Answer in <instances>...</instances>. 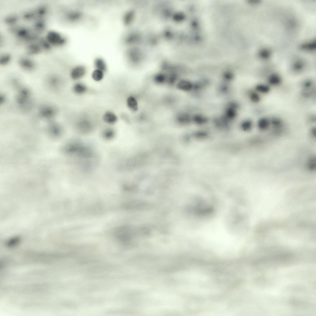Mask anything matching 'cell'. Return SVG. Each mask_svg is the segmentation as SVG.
<instances>
[{
    "label": "cell",
    "instance_id": "1",
    "mask_svg": "<svg viewBox=\"0 0 316 316\" xmlns=\"http://www.w3.org/2000/svg\"><path fill=\"white\" fill-rule=\"evenodd\" d=\"M9 30L17 40L25 44L37 40L41 36L35 32L31 28L19 24L9 27Z\"/></svg>",
    "mask_w": 316,
    "mask_h": 316
},
{
    "label": "cell",
    "instance_id": "2",
    "mask_svg": "<svg viewBox=\"0 0 316 316\" xmlns=\"http://www.w3.org/2000/svg\"><path fill=\"white\" fill-rule=\"evenodd\" d=\"M45 38L52 48L63 46L67 42L66 37L58 31L51 30L45 33Z\"/></svg>",
    "mask_w": 316,
    "mask_h": 316
},
{
    "label": "cell",
    "instance_id": "3",
    "mask_svg": "<svg viewBox=\"0 0 316 316\" xmlns=\"http://www.w3.org/2000/svg\"><path fill=\"white\" fill-rule=\"evenodd\" d=\"M31 93L26 88H20L16 96L15 100L17 105L21 108H26L30 105L31 101Z\"/></svg>",
    "mask_w": 316,
    "mask_h": 316
},
{
    "label": "cell",
    "instance_id": "4",
    "mask_svg": "<svg viewBox=\"0 0 316 316\" xmlns=\"http://www.w3.org/2000/svg\"><path fill=\"white\" fill-rule=\"evenodd\" d=\"M20 68L27 72H31L36 67V63L32 57L26 55L20 57L18 60Z\"/></svg>",
    "mask_w": 316,
    "mask_h": 316
},
{
    "label": "cell",
    "instance_id": "5",
    "mask_svg": "<svg viewBox=\"0 0 316 316\" xmlns=\"http://www.w3.org/2000/svg\"><path fill=\"white\" fill-rule=\"evenodd\" d=\"M39 115L40 117L46 120H51L53 118L56 114V110L53 106L49 104H44L39 107Z\"/></svg>",
    "mask_w": 316,
    "mask_h": 316
},
{
    "label": "cell",
    "instance_id": "6",
    "mask_svg": "<svg viewBox=\"0 0 316 316\" xmlns=\"http://www.w3.org/2000/svg\"><path fill=\"white\" fill-rule=\"evenodd\" d=\"M38 39L35 41L30 42L26 44L25 48L26 55L32 57L34 56L40 54L43 52L38 41Z\"/></svg>",
    "mask_w": 316,
    "mask_h": 316
},
{
    "label": "cell",
    "instance_id": "7",
    "mask_svg": "<svg viewBox=\"0 0 316 316\" xmlns=\"http://www.w3.org/2000/svg\"><path fill=\"white\" fill-rule=\"evenodd\" d=\"M31 28L35 32L41 36L42 34L47 31L46 19H39L35 20L33 22Z\"/></svg>",
    "mask_w": 316,
    "mask_h": 316
},
{
    "label": "cell",
    "instance_id": "8",
    "mask_svg": "<svg viewBox=\"0 0 316 316\" xmlns=\"http://www.w3.org/2000/svg\"><path fill=\"white\" fill-rule=\"evenodd\" d=\"M77 128L80 132L87 133L90 132L93 129V125L89 119H81L77 123Z\"/></svg>",
    "mask_w": 316,
    "mask_h": 316
},
{
    "label": "cell",
    "instance_id": "9",
    "mask_svg": "<svg viewBox=\"0 0 316 316\" xmlns=\"http://www.w3.org/2000/svg\"><path fill=\"white\" fill-rule=\"evenodd\" d=\"M86 71L85 68L83 66H76L73 68L70 71V77L74 80H77L85 75Z\"/></svg>",
    "mask_w": 316,
    "mask_h": 316
},
{
    "label": "cell",
    "instance_id": "10",
    "mask_svg": "<svg viewBox=\"0 0 316 316\" xmlns=\"http://www.w3.org/2000/svg\"><path fill=\"white\" fill-rule=\"evenodd\" d=\"M19 20V16L15 14L12 13L6 15L3 19V22L10 27L18 24Z\"/></svg>",
    "mask_w": 316,
    "mask_h": 316
},
{
    "label": "cell",
    "instance_id": "11",
    "mask_svg": "<svg viewBox=\"0 0 316 316\" xmlns=\"http://www.w3.org/2000/svg\"><path fill=\"white\" fill-rule=\"evenodd\" d=\"M269 85L274 86H278L282 82V78L279 75L276 73L270 74L267 78Z\"/></svg>",
    "mask_w": 316,
    "mask_h": 316
},
{
    "label": "cell",
    "instance_id": "12",
    "mask_svg": "<svg viewBox=\"0 0 316 316\" xmlns=\"http://www.w3.org/2000/svg\"><path fill=\"white\" fill-rule=\"evenodd\" d=\"M118 118L116 115L110 111H107L105 112L102 116L103 121L106 123L110 125L115 123L117 122Z\"/></svg>",
    "mask_w": 316,
    "mask_h": 316
},
{
    "label": "cell",
    "instance_id": "13",
    "mask_svg": "<svg viewBox=\"0 0 316 316\" xmlns=\"http://www.w3.org/2000/svg\"><path fill=\"white\" fill-rule=\"evenodd\" d=\"M257 127L260 131L267 130L270 127V118L265 117L260 118L257 122Z\"/></svg>",
    "mask_w": 316,
    "mask_h": 316
},
{
    "label": "cell",
    "instance_id": "14",
    "mask_svg": "<svg viewBox=\"0 0 316 316\" xmlns=\"http://www.w3.org/2000/svg\"><path fill=\"white\" fill-rule=\"evenodd\" d=\"M72 89L73 92L78 95H82L85 93L87 90L86 85L83 83L78 82L76 83L73 85Z\"/></svg>",
    "mask_w": 316,
    "mask_h": 316
},
{
    "label": "cell",
    "instance_id": "15",
    "mask_svg": "<svg viewBox=\"0 0 316 316\" xmlns=\"http://www.w3.org/2000/svg\"><path fill=\"white\" fill-rule=\"evenodd\" d=\"M126 103L128 109L132 112L136 111L138 109V102L136 98L133 96H129L127 98Z\"/></svg>",
    "mask_w": 316,
    "mask_h": 316
},
{
    "label": "cell",
    "instance_id": "16",
    "mask_svg": "<svg viewBox=\"0 0 316 316\" xmlns=\"http://www.w3.org/2000/svg\"><path fill=\"white\" fill-rule=\"evenodd\" d=\"M177 87L178 89L180 90L188 91L192 89L193 88V85L189 81L182 79L178 82Z\"/></svg>",
    "mask_w": 316,
    "mask_h": 316
},
{
    "label": "cell",
    "instance_id": "17",
    "mask_svg": "<svg viewBox=\"0 0 316 316\" xmlns=\"http://www.w3.org/2000/svg\"><path fill=\"white\" fill-rule=\"evenodd\" d=\"M12 60V55L8 52H3L0 56V65L5 66L8 65Z\"/></svg>",
    "mask_w": 316,
    "mask_h": 316
},
{
    "label": "cell",
    "instance_id": "18",
    "mask_svg": "<svg viewBox=\"0 0 316 316\" xmlns=\"http://www.w3.org/2000/svg\"><path fill=\"white\" fill-rule=\"evenodd\" d=\"M255 89L259 94H265L269 93L270 90V85L263 83H259L255 87Z\"/></svg>",
    "mask_w": 316,
    "mask_h": 316
},
{
    "label": "cell",
    "instance_id": "19",
    "mask_svg": "<svg viewBox=\"0 0 316 316\" xmlns=\"http://www.w3.org/2000/svg\"><path fill=\"white\" fill-rule=\"evenodd\" d=\"M175 118L178 123H187L190 120V116L187 114L184 113L178 114L176 115Z\"/></svg>",
    "mask_w": 316,
    "mask_h": 316
},
{
    "label": "cell",
    "instance_id": "20",
    "mask_svg": "<svg viewBox=\"0 0 316 316\" xmlns=\"http://www.w3.org/2000/svg\"><path fill=\"white\" fill-rule=\"evenodd\" d=\"M94 64L95 69L100 70L104 73L106 70V64L102 59L100 58L97 59L94 61Z\"/></svg>",
    "mask_w": 316,
    "mask_h": 316
},
{
    "label": "cell",
    "instance_id": "21",
    "mask_svg": "<svg viewBox=\"0 0 316 316\" xmlns=\"http://www.w3.org/2000/svg\"><path fill=\"white\" fill-rule=\"evenodd\" d=\"M93 79L96 81H100L102 80L104 77V72L100 70L95 69L92 73Z\"/></svg>",
    "mask_w": 316,
    "mask_h": 316
},
{
    "label": "cell",
    "instance_id": "22",
    "mask_svg": "<svg viewBox=\"0 0 316 316\" xmlns=\"http://www.w3.org/2000/svg\"><path fill=\"white\" fill-rule=\"evenodd\" d=\"M115 132L114 130L111 128L105 129L102 132L103 137L107 139H110L113 138L115 135Z\"/></svg>",
    "mask_w": 316,
    "mask_h": 316
},
{
    "label": "cell",
    "instance_id": "23",
    "mask_svg": "<svg viewBox=\"0 0 316 316\" xmlns=\"http://www.w3.org/2000/svg\"><path fill=\"white\" fill-rule=\"evenodd\" d=\"M301 90L307 89L314 88V83L313 80L310 79H306L302 81L301 84Z\"/></svg>",
    "mask_w": 316,
    "mask_h": 316
},
{
    "label": "cell",
    "instance_id": "24",
    "mask_svg": "<svg viewBox=\"0 0 316 316\" xmlns=\"http://www.w3.org/2000/svg\"><path fill=\"white\" fill-rule=\"evenodd\" d=\"M153 80L156 83L162 84L166 83V75L162 73H159L154 76Z\"/></svg>",
    "mask_w": 316,
    "mask_h": 316
},
{
    "label": "cell",
    "instance_id": "25",
    "mask_svg": "<svg viewBox=\"0 0 316 316\" xmlns=\"http://www.w3.org/2000/svg\"><path fill=\"white\" fill-rule=\"evenodd\" d=\"M81 17L80 14L75 11L68 13L65 15L66 19L70 21H74L79 19Z\"/></svg>",
    "mask_w": 316,
    "mask_h": 316
},
{
    "label": "cell",
    "instance_id": "26",
    "mask_svg": "<svg viewBox=\"0 0 316 316\" xmlns=\"http://www.w3.org/2000/svg\"><path fill=\"white\" fill-rule=\"evenodd\" d=\"M250 100L253 102H259L261 100L260 94L256 91H251L249 94Z\"/></svg>",
    "mask_w": 316,
    "mask_h": 316
},
{
    "label": "cell",
    "instance_id": "27",
    "mask_svg": "<svg viewBox=\"0 0 316 316\" xmlns=\"http://www.w3.org/2000/svg\"><path fill=\"white\" fill-rule=\"evenodd\" d=\"M253 127V123L251 120L247 119L245 120L242 123L241 127L242 129L244 131H249L251 130Z\"/></svg>",
    "mask_w": 316,
    "mask_h": 316
},
{
    "label": "cell",
    "instance_id": "28",
    "mask_svg": "<svg viewBox=\"0 0 316 316\" xmlns=\"http://www.w3.org/2000/svg\"><path fill=\"white\" fill-rule=\"evenodd\" d=\"M177 78V77L175 74H170L166 75V83L170 85H173L176 82Z\"/></svg>",
    "mask_w": 316,
    "mask_h": 316
},
{
    "label": "cell",
    "instance_id": "29",
    "mask_svg": "<svg viewBox=\"0 0 316 316\" xmlns=\"http://www.w3.org/2000/svg\"><path fill=\"white\" fill-rule=\"evenodd\" d=\"M60 81L58 78L55 77H51L49 80L48 83L49 85L51 87H54L55 86H57Z\"/></svg>",
    "mask_w": 316,
    "mask_h": 316
},
{
    "label": "cell",
    "instance_id": "30",
    "mask_svg": "<svg viewBox=\"0 0 316 316\" xmlns=\"http://www.w3.org/2000/svg\"><path fill=\"white\" fill-rule=\"evenodd\" d=\"M193 120L196 123L198 124L204 123L206 122V119L204 117L202 116H196L193 118Z\"/></svg>",
    "mask_w": 316,
    "mask_h": 316
},
{
    "label": "cell",
    "instance_id": "31",
    "mask_svg": "<svg viewBox=\"0 0 316 316\" xmlns=\"http://www.w3.org/2000/svg\"><path fill=\"white\" fill-rule=\"evenodd\" d=\"M6 98L5 96L3 94L0 95V103L1 104H3L6 102Z\"/></svg>",
    "mask_w": 316,
    "mask_h": 316
}]
</instances>
